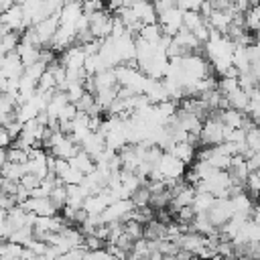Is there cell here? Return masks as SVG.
Returning a JSON list of instances; mask_svg holds the SVG:
<instances>
[{"mask_svg":"<svg viewBox=\"0 0 260 260\" xmlns=\"http://www.w3.org/2000/svg\"><path fill=\"white\" fill-rule=\"evenodd\" d=\"M167 150H169L171 154H175L177 158H181L185 165H189V162L195 160V144H191V142H187V140H183V142H173Z\"/></svg>","mask_w":260,"mask_h":260,"instance_id":"cell-11","label":"cell"},{"mask_svg":"<svg viewBox=\"0 0 260 260\" xmlns=\"http://www.w3.org/2000/svg\"><path fill=\"white\" fill-rule=\"evenodd\" d=\"M158 24L162 26V32L165 35L175 37L179 32V28L183 26V10L179 6H171V8L162 10L158 14Z\"/></svg>","mask_w":260,"mask_h":260,"instance_id":"cell-3","label":"cell"},{"mask_svg":"<svg viewBox=\"0 0 260 260\" xmlns=\"http://www.w3.org/2000/svg\"><path fill=\"white\" fill-rule=\"evenodd\" d=\"M203 0H177V6L181 10H199Z\"/></svg>","mask_w":260,"mask_h":260,"instance_id":"cell-36","label":"cell"},{"mask_svg":"<svg viewBox=\"0 0 260 260\" xmlns=\"http://www.w3.org/2000/svg\"><path fill=\"white\" fill-rule=\"evenodd\" d=\"M20 254H22V244L12 242V240L2 242V246H0V258H20Z\"/></svg>","mask_w":260,"mask_h":260,"instance_id":"cell-23","label":"cell"},{"mask_svg":"<svg viewBox=\"0 0 260 260\" xmlns=\"http://www.w3.org/2000/svg\"><path fill=\"white\" fill-rule=\"evenodd\" d=\"M69 160V165L71 167H75V169H79L83 175H87V173H91L93 169H95V160H93V156L89 154V152H85L83 148H79L71 158H67Z\"/></svg>","mask_w":260,"mask_h":260,"instance_id":"cell-12","label":"cell"},{"mask_svg":"<svg viewBox=\"0 0 260 260\" xmlns=\"http://www.w3.org/2000/svg\"><path fill=\"white\" fill-rule=\"evenodd\" d=\"M12 136H10V132L4 128V126H0V148H6V146H10L12 144Z\"/></svg>","mask_w":260,"mask_h":260,"instance_id":"cell-37","label":"cell"},{"mask_svg":"<svg viewBox=\"0 0 260 260\" xmlns=\"http://www.w3.org/2000/svg\"><path fill=\"white\" fill-rule=\"evenodd\" d=\"M244 187H246L254 197H258V195H260V177L256 175V171H250V173H248Z\"/></svg>","mask_w":260,"mask_h":260,"instance_id":"cell-29","label":"cell"},{"mask_svg":"<svg viewBox=\"0 0 260 260\" xmlns=\"http://www.w3.org/2000/svg\"><path fill=\"white\" fill-rule=\"evenodd\" d=\"M89 16V30L95 39H106L112 32V16L106 10H95Z\"/></svg>","mask_w":260,"mask_h":260,"instance_id":"cell-4","label":"cell"},{"mask_svg":"<svg viewBox=\"0 0 260 260\" xmlns=\"http://www.w3.org/2000/svg\"><path fill=\"white\" fill-rule=\"evenodd\" d=\"M45 69H47V63H43L41 59L35 61V63H30V65H24V73L30 75V77L37 79V81H39V77L45 73Z\"/></svg>","mask_w":260,"mask_h":260,"instance_id":"cell-30","label":"cell"},{"mask_svg":"<svg viewBox=\"0 0 260 260\" xmlns=\"http://www.w3.org/2000/svg\"><path fill=\"white\" fill-rule=\"evenodd\" d=\"M173 215L179 223H191L195 217V209H193V205H181Z\"/></svg>","mask_w":260,"mask_h":260,"instance_id":"cell-27","label":"cell"},{"mask_svg":"<svg viewBox=\"0 0 260 260\" xmlns=\"http://www.w3.org/2000/svg\"><path fill=\"white\" fill-rule=\"evenodd\" d=\"M67 98H69V102H77L83 93H85V87H83V83L81 81H71V83H67Z\"/></svg>","mask_w":260,"mask_h":260,"instance_id":"cell-28","label":"cell"},{"mask_svg":"<svg viewBox=\"0 0 260 260\" xmlns=\"http://www.w3.org/2000/svg\"><path fill=\"white\" fill-rule=\"evenodd\" d=\"M32 26H35V30H37V35H39L41 45H43V47L49 45L51 39H53V35H55V30H57V26H59V12L49 14L47 18H43L41 22H37V24H32Z\"/></svg>","mask_w":260,"mask_h":260,"instance_id":"cell-6","label":"cell"},{"mask_svg":"<svg viewBox=\"0 0 260 260\" xmlns=\"http://www.w3.org/2000/svg\"><path fill=\"white\" fill-rule=\"evenodd\" d=\"M6 160H12V162H26V160H28V152H26L24 148L10 146V150H6Z\"/></svg>","mask_w":260,"mask_h":260,"instance_id":"cell-32","label":"cell"},{"mask_svg":"<svg viewBox=\"0 0 260 260\" xmlns=\"http://www.w3.org/2000/svg\"><path fill=\"white\" fill-rule=\"evenodd\" d=\"M83 61H85V51L81 45H69L67 49H63L61 65H65L67 69H79L83 67Z\"/></svg>","mask_w":260,"mask_h":260,"instance_id":"cell-8","label":"cell"},{"mask_svg":"<svg viewBox=\"0 0 260 260\" xmlns=\"http://www.w3.org/2000/svg\"><path fill=\"white\" fill-rule=\"evenodd\" d=\"M83 14L81 10V0H73V2H65L59 10V24H75V20Z\"/></svg>","mask_w":260,"mask_h":260,"instance_id":"cell-10","label":"cell"},{"mask_svg":"<svg viewBox=\"0 0 260 260\" xmlns=\"http://www.w3.org/2000/svg\"><path fill=\"white\" fill-rule=\"evenodd\" d=\"M248 91H244L242 87H238V89H234L232 93H228V102H230V108H236V110H240V112H244L246 110V106H248Z\"/></svg>","mask_w":260,"mask_h":260,"instance_id":"cell-21","label":"cell"},{"mask_svg":"<svg viewBox=\"0 0 260 260\" xmlns=\"http://www.w3.org/2000/svg\"><path fill=\"white\" fill-rule=\"evenodd\" d=\"M240 85H238V77H221L219 81H217V89L223 93V95H228V93H232L234 89H238Z\"/></svg>","mask_w":260,"mask_h":260,"instance_id":"cell-31","label":"cell"},{"mask_svg":"<svg viewBox=\"0 0 260 260\" xmlns=\"http://www.w3.org/2000/svg\"><path fill=\"white\" fill-rule=\"evenodd\" d=\"M246 144L256 152L260 148V126H254L246 132Z\"/></svg>","mask_w":260,"mask_h":260,"instance_id":"cell-33","label":"cell"},{"mask_svg":"<svg viewBox=\"0 0 260 260\" xmlns=\"http://www.w3.org/2000/svg\"><path fill=\"white\" fill-rule=\"evenodd\" d=\"M22 207L26 209V211H32L35 215H55L59 209H57V205L51 201V197L47 195V197H28L24 203H22Z\"/></svg>","mask_w":260,"mask_h":260,"instance_id":"cell-5","label":"cell"},{"mask_svg":"<svg viewBox=\"0 0 260 260\" xmlns=\"http://www.w3.org/2000/svg\"><path fill=\"white\" fill-rule=\"evenodd\" d=\"M126 32V24L118 18V16H112V32H110V37L112 39H118V37H122Z\"/></svg>","mask_w":260,"mask_h":260,"instance_id":"cell-34","label":"cell"},{"mask_svg":"<svg viewBox=\"0 0 260 260\" xmlns=\"http://www.w3.org/2000/svg\"><path fill=\"white\" fill-rule=\"evenodd\" d=\"M0 20L4 24L6 30H14V32H20L26 28V22H24V12H22V6L18 2L10 4L6 10L0 12Z\"/></svg>","mask_w":260,"mask_h":260,"instance_id":"cell-2","label":"cell"},{"mask_svg":"<svg viewBox=\"0 0 260 260\" xmlns=\"http://www.w3.org/2000/svg\"><path fill=\"white\" fill-rule=\"evenodd\" d=\"M26 173V165L24 162H12V160H6L2 165V175L4 179H10V181H20V177Z\"/></svg>","mask_w":260,"mask_h":260,"instance_id":"cell-16","label":"cell"},{"mask_svg":"<svg viewBox=\"0 0 260 260\" xmlns=\"http://www.w3.org/2000/svg\"><path fill=\"white\" fill-rule=\"evenodd\" d=\"M230 154H223V152H217L215 150V146H213V152H211V156L207 158V162L213 167V169H219V171H228L230 169Z\"/></svg>","mask_w":260,"mask_h":260,"instance_id":"cell-24","label":"cell"},{"mask_svg":"<svg viewBox=\"0 0 260 260\" xmlns=\"http://www.w3.org/2000/svg\"><path fill=\"white\" fill-rule=\"evenodd\" d=\"M73 41H75V24H59L49 45L53 47V51H63L69 45H73Z\"/></svg>","mask_w":260,"mask_h":260,"instance_id":"cell-7","label":"cell"},{"mask_svg":"<svg viewBox=\"0 0 260 260\" xmlns=\"http://www.w3.org/2000/svg\"><path fill=\"white\" fill-rule=\"evenodd\" d=\"M6 162V150L4 148H0V171H2V165Z\"/></svg>","mask_w":260,"mask_h":260,"instance_id":"cell-39","label":"cell"},{"mask_svg":"<svg viewBox=\"0 0 260 260\" xmlns=\"http://www.w3.org/2000/svg\"><path fill=\"white\" fill-rule=\"evenodd\" d=\"M87 213H102L104 209H106V201L102 199V195L100 193H91V195H87L85 199H83V205H81Z\"/></svg>","mask_w":260,"mask_h":260,"instance_id":"cell-20","label":"cell"},{"mask_svg":"<svg viewBox=\"0 0 260 260\" xmlns=\"http://www.w3.org/2000/svg\"><path fill=\"white\" fill-rule=\"evenodd\" d=\"M49 197H51V201L57 205V209H61V207L65 205V199H67V185H63L61 179H59V183L51 189Z\"/></svg>","mask_w":260,"mask_h":260,"instance_id":"cell-25","label":"cell"},{"mask_svg":"<svg viewBox=\"0 0 260 260\" xmlns=\"http://www.w3.org/2000/svg\"><path fill=\"white\" fill-rule=\"evenodd\" d=\"M154 167L160 171L162 179H179V177L185 175V167L187 165L181 158H177L175 154H171L169 150H162V154H160V158L156 160Z\"/></svg>","mask_w":260,"mask_h":260,"instance_id":"cell-1","label":"cell"},{"mask_svg":"<svg viewBox=\"0 0 260 260\" xmlns=\"http://www.w3.org/2000/svg\"><path fill=\"white\" fill-rule=\"evenodd\" d=\"M37 89H41V91H55V89H57L55 77H53V73H51L49 69H45V73L39 77V81H37Z\"/></svg>","mask_w":260,"mask_h":260,"instance_id":"cell-26","label":"cell"},{"mask_svg":"<svg viewBox=\"0 0 260 260\" xmlns=\"http://www.w3.org/2000/svg\"><path fill=\"white\" fill-rule=\"evenodd\" d=\"M230 199H232V205H234V213H236V211H240V213H248V215L252 213L254 201H252V197H250V195H246L244 191H240V193L232 195Z\"/></svg>","mask_w":260,"mask_h":260,"instance_id":"cell-15","label":"cell"},{"mask_svg":"<svg viewBox=\"0 0 260 260\" xmlns=\"http://www.w3.org/2000/svg\"><path fill=\"white\" fill-rule=\"evenodd\" d=\"M39 181H41V179H39L37 175H32V173H24V175L20 177V181H18V183H20L22 187H26L28 191H32V189L39 185Z\"/></svg>","mask_w":260,"mask_h":260,"instance_id":"cell-35","label":"cell"},{"mask_svg":"<svg viewBox=\"0 0 260 260\" xmlns=\"http://www.w3.org/2000/svg\"><path fill=\"white\" fill-rule=\"evenodd\" d=\"M213 199H215V195L209 193V191H195V197H193V203L191 205H193L195 213H203V211H207L211 207Z\"/></svg>","mask_w":260,"mask_h":260,"instance_id":"cell-17","label":"cell"},{"mask_svg":"<svg viewBox=\"0 0 260 260\" xmlns=\"http://www.w3.org/2000/svg\"><path fill=\"white\" fill-rule=\"evenodd\" d=\"M160 35H162V26H160L158 22L142 24V26H140V30H138V37H142L144 41H148V43H154V45H156V41L160 39Z\"/></svg>","mask_w":260,"mask_h":260,"instance_id":"cell-19","label":"cell"},{"mask_svg":"<svg viewBox=\"0 0 260 260\" xmlns=\"http://www.w3.org/2000/svg\"><path fill=\"white\" fill-rule=\"evenodd\" d=\"M2 183H4V175H2V171H0V187H2Z\"/></svg>","mask_w":260,"mask_h":260,"instance_id":"cell-41","label":"cell"},{"mask_svg":"<svg viewBox=\"0 0 260 260\" xmlns=\"http://www.w3.org/2000/svg\"><path fill=\"white\" fill-rule=\"evenodd\" d=\"M250 215H252V219H254L256 223H260V205H254V207H252V213H250Z\"/></svg>","mask_w":260,"mask_h":260,"instance_id":"cell-38","label":"cell"},{"mask_svg":"<svg viewBox=\"0 0 260 260\" xmlns=\"http://www.w3.org/2000/svg\"><path fill=\"white\" fill-rule=\"evenodd\" d=\"M254 37H256V41H260V24H258V28L254 30Z\"/></svg>","mask_w":260,"mask_h":260,"instance_id":"cell-40","label":"cell"},{"mask_svg":"<svg viewBox=\"0 0 260 260\" xmlns=\"http://www.w3.org/2000/svg\"><path fill=\"white\" fill-rule=\"evenodd\" d=\"M14 51L18 53L22 65H30V63L39 61V55H41V49H39V47H32V45H28V43H24V41H18V45H16Z\"/></svg>","mask_w":260,"mask_h":260,"instance_id":"cell-13","label":"cell"},{"mask_svg":"<svg viewBox=\"0 0 260 260\" xmlns=\"http://www.w3.org/2000/svg\"><path fill=\"white\" fill-rule=\"evenodd\" d=\"M87 197V191L81 187V185H67V199H65V205L73 207V209H79L83 205V199Z\"/></svg>","mask_w":260,"mask_h":260,"instance_id":"cell-14","label":"cell"},{"mask_svg":"<svg viewBox=\"0 0 260 260\" xmlns=\"http://www.w3.org/2000/svg\"><path fill=\"white\" fill-rule=\"evenodd\" d=\"M201 24H205V18L201 16L199 10H183V28L187 30H197Z\"/></svg>","mask_w":260,"mask_h":260,"instance_id":"cell-18","label":"cell"},{"mask_svg":"<svg viewBox=\"0 0 260 260\" xmlns=\"http://www.w3.org/2000/svg\"><path fill=\"white\" fill-rule=\"evenodd\" d=\"M0 69H2V73L10 79V77H20L22 71H24V65H22L18 53H16V51H10V53L4 55V61H2Z\"/></svg>","mask_w":260,"mask_h":260,"instance_id":"cell-9","label":"cell"},{"mask_svg":"<svg viewBox=\"0 0 260 260\" xmlns=\"http://www.w3.org/2000/svg\"><path fill=\"white\" fill-rule=\"evenodd\" d=\"M59 179H61L63 185H79V183L83 181V173H81L79 169H75V167L69 165V167L59 175Z\"/></svg>","mask_w":260,"mask_h":260,"instance_id":"cell-22","label":"cell"}]
</instances>
